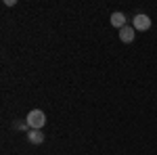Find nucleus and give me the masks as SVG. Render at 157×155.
<instances>
[{
  "label": "nucleus",
  "instance_id": "obj_1",
  "mask_svg": "<svg viewBox=\"0 0 157 155\" xmlns=\"http://www.w3.org/2000/svg\"><path fill=\"white\" fill-rule=\"evenodd\" d=\"M25 124H27L32 130H42L44 124H46V115H44V111H40V109L29 111L27 118H25Z\"/></svg>",
  "mask_w": 157,
  "mask_h": 155
},
{
  "label": "nucleus",
  "instance_id": "obj_2",
  "mask_svg": "<svg viewBox=\"0 0 157 155\" xmlns=\"http://www.w3.org/2000/svg\"><path fill=\"white\" fill-rule=\"evenodd\" d=\"M132 27L136 32H147V29L151 27V17H147L145 13H138L132 19Z\"/></svg>",
  "mask_w": 157,
  "mask_h": 155
},
{
  "label": "nucleus",
  "instance_id": "obj_3",
  "mask_svg": "<svg viewBox=\"0 0 157 155\" xmlns=\"http://www.w3.org/2000/svg\"><path fill=\"white\" fill-rule=\"evenodd\" d=\"M134 38H136V29H134V27L126 25V27H121V29H120V40H121V42L130 44V42H134Z\"/></svg>",
  "mask_w": 157,
  "mask_h": 155
},
{
  "label": "nucleus",
  "instance_id": "obj_4",
  "mask_svg": "<svg viewBox=\"0 0 157 155\" xmlns=\"http://www.w3.org/2000/svg\"><path fill=\"white\" fill-rule=\"evenodd\" d=\"M111 25L113 27H117V29H121V27H126V15L124 13H120V11H115L113 15H111Z\"/></svg>",
  "mask_w": 157,
  "mask_h": 155
},
{
  "label": "nucleus",
  "instance_id": "obj_5",
  "mask_svg": "<svg viewBox=\"0 0 157 155\" xmlns=\"http://www.w3.org/2000/svg\"><path fill=\"white\" fill-rule=\"evenodd\" d=\"M27 141L32 145H42L44 143V134H42V130H29L27 132Z\"/></svg>",
  "mask_w": 157,
  "mask_h": 155
}]
</instances>
